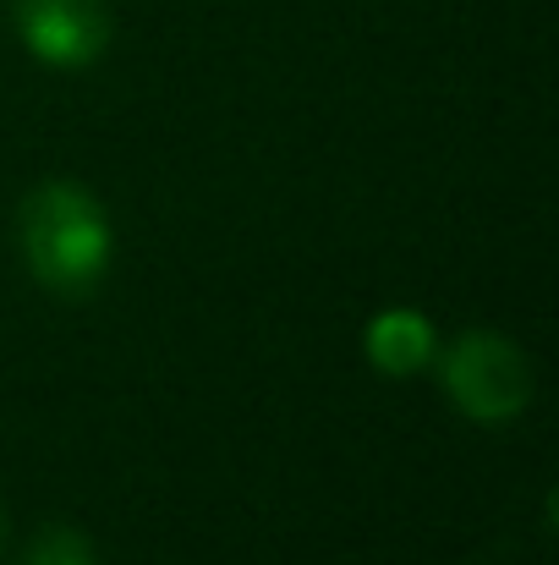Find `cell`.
Segmentation results:
<instances>
[{"instance_id":"1","label":"cell","mask_w":559,"mask_h":565,"mask_svg":"<svg viewBox=\"0 0 559 565\" xmlns=\"http://www.w3.org/2000/svg\"><path fill=\"white\" fill-rule=\"evenodd\" d=\"M17 247L28 275L61 297V302H83L105 286L110 264H116V220L99 203V192L83 182H39L17 209Z\"/></svg>"},{"instance_id":"2","label":"cell","mask_w":559,"mask_h":565,"mask_svg":"<svg viewBox=\"0 0 559 565\" xmlns=\"http://www.w3.org/2000/svg\"><path fill=\"white\" fill-rule=\"evenodd\" d=\"M433 363H439V384H444L450 406L483 428L516 423L533 406V390H538L533 363L499 330H461Z\"/></svg>"},{"instance_id":"3","label":"cell","mask_w":559,"mask_h":565,"mask_svg":"<svg viewBox=\"0 0 559 565\" xmlns=\"http://www.w3.org/2000/svg\"><path fill=\"white\" fill-rule=\"evenodd\" d=\"M17 39L50 72H88L110 39V0H17Z\"/></svg>"},{"instance_id":"4","label":"cell","mask_w":559,"mask_h":565,"mask_svg":"<svg viewBox=\"0 0 559 565\" xmlns=\"http://www.w3.org/2000/svg\"><path fill=\"white\" fill-rule=\"evenodd\" d=\"M363 352L368 369L384 379H417L422 369H433L439 358V330L422 308H384L373 313L363 330Z\"/></svg>"},{"instance_id":"5","label":"cell","mask_w":559,"mask_h":565,"mask_svg":"<svg viewBox=\"0 0 559 565\" xmlns=\"http://www.w3.org/2000/svg\"><path fill=\"white\" fill-rule=\"evenodd\" d=\"M17 565H99V555H94V539L88 533L55 522V527H44V533L28 539V550H22Z\"/></svg>"},{"instance_id":"6","label":"cell","mask_w":559,"mask_h":565,"mask_svg":"<svg viewBox=\"0 0 559 565\" xmlns=\"http://www.w3.org/2000/svg\"><path fill=\"white\" fill-rule=\"evenodd\" d=\"M0 555H6V500H0Z\"/></svg>"}]
</instances>
